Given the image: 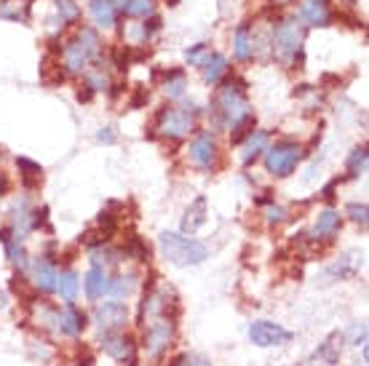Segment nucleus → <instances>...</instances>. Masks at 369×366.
<instances>
[{
	"label": "nucleus",
	"instance_id": "1",
	"mask_svg": "<svg viewBox=\"0 0 369 366\" xmlns=\"http://www.w3.org/2000/svg\"><path fill=\"white\" fill-rule=\"evenodd\" d=\"M214 126L217 128H238L241 123H246L251 118L249 113V102H246L244 89L238 83H225L217 94V102H214Z\"/></svg>",
	"mask_w": 369,
	"mask_h": 366
},
{
	"label": "nucleus",
	"instance_id": "2",
	"mask_svg": "<svg viewBox=\"0 0 369 366\" xmlns=\"http://www.w3.org/2000/svg\"><path fill=\"white\" fill-rule=\"evenodd\" d=\"M161 251L172 265H201L209 254L203 244L177 233H161Z\"/></svg>",
	"mask_w": 369,
	"mask_h": 366
},
{
	"label": "nucleus",
	"instance_id": "3",
	"mask_svg": "<svg viewBox=\"0 0 369 366\" xmlns=\"http://www.w3.org/2000/svg\"><path fill=\"white\" fill-rule=\"evenodd\" d=\"M99 46L102 43H99L94 30H80L73 41H67V46H65V67H67V73H83L91 65V59L99 56Z\"/></svg>",
	"mask_w": 369,
	"mask_h": 366
},
{
	"label": "nucleus",
	"instance_id": "4",
	"mask_svg": "<svg viewBox=\"0 0 369 366\" xmlns=\"http://www.w3.org/2000/svg\"><path fill=\"white\" fill-rule=\"evenodd\" d=\"M302 158V150L297 142H276L271 150H265V169L273 176H289L297 169Z\"/></svg>",
	"mask_w": 369,
	"mask_h": 366
},
{
	"label": "nucleus",
	"instance_id": "5",
	"mask_svg": "<svg viewBox=\"0 0 369 366\" xmlns=\"http://www.w3.org/2000/svg\"><path fill=\"white\" fill-rule=\"evenodd\" d=\"M302 27L297 25L295 19H284V22H278L276 30H273V51H276V56L278 59H292L297 56V51L302 49Z\"/></svg>",
	"mask_w": 369,
	"mask_h": 366
},
{
	"label": "nucleus",
	"instance_id": "6",
	"mask_svg": "<svg viewBox=\"0 0 369 366\" xmlns=\"http://www.w3.org/2000/svg\"><path fill=\"white\" fill-rule=\"evenodd\" d=\"M174 342V318H155L145 323V350L150 358H161Z\"/></svg>",
	"mask_w": 369,
	"mask_h": 366
},
{
	"label": "nucleus",
	"instance_id": "7",
	"mask_svg": "<svg viewBox=\"0 0 369 366\" xmlns=\"http://www.w3.org/2000/svg\"><path fill=\"white\" fill-rule=\"evenodd\" d=\"M196 128V121H193V113H188L185 107H166L161 110L158 115V131L169 139H182L188 137L190 131Z\"/></svg>",
	"mask_w": 369,
	"mask_h": 366
},
{
	"label": "nucleus",
	"instance_id": "8",
	"mask_svg": "<svg viewBox=\"0 0 369 366\" xmlns=\"http://www.w3.org/2000/svg\"><path fill=\"white\" fill-rule=\"evenodd\" d=\"M249 340L257 347H276V345H284V342L292 340V332H287L284 326L271 323V321H254L249 326Z\"/></svg>",
	"mask_w": 369,
	"mask_h": 366
},
{
	"label": "nucleus",
	"instance_id": "9",
	"mask_svg": "<svg viewBox=\"0 0 369 366\" xmlns=\"http://www.w3.org/2000/svg\"><path fill=\"white\" fill-rule=\"evenodd\" d=\"M128 321V310L121 302H104L94 310V323L99 326V332L107 337V334H115L118 329L126 326Z\"/></svg>",
	"mask_w": 369,
	"mask_h": 366
},
{
	"label": "nucleus",
	"instance_id": "10",
	"mask_svg": "<svg viewBox=\"0 0 369 366\" xmlns=\"http://www.w3.org/2000/svg\"><path fill=\"white\" fill-rule=\"evenodd\" d=\"M104 353L126 366H137V342L128 334H107L102 342Z\"/></svg>",
	"mask_w": 369,
	"mask_h": 366
},
{
	"label": "nucleus",
	"instance_id": "11",
	"mask_svg": "<svg viewBox=\"0 0 369 366\" xmlns=\"http://www.w3.org/2000/svg\"><path fill=\"white\" fill-rule=\"evenodd\" d=\"M188 155H190V163L193 166H198V169H212V163L217 158V142H214V137L209 131H201L196 139H193Z\"/></svg>",
	"mask_w": 369,
	"mask_h": 366
},
{
	"label": "nucleus",
	"instance_id": "12",
	"mask_svg": "<svg viewBox=\"0 0 369 366\" xmlns=\"http://www.w3.org/2000/svg\"><path fill=\"white\" fill-rule=\"evenodd\" d=\"M56 278H59V273H56L49 257L32 260V284H35V289H41L46 294L56 292Z\"/></svg>",
	"mask_w": 369,
	"mask_h": 366
},
{
	"label": "nucleus",
	"instance_id": "13",
	"mask_svg": "<svg viewBox=\"0 0 369 366\" xmlns=\"http://www.w3.org/2000/svg\"><path fill=\"white\" fill-rule=\"evenodd\" d=\"M56 326H59V334L65 337H78L83 329H86V316L73 308V305H65V308H56Z\"/></svg>",
	"mask_w": 369,
	"mask_h": 366
},
{
	"label": "nucleus",
	"instance_id": "14",
	"mask_svg": "<svg viewBox=\"0 0 369 366\" xmlns=\"http://www.w3.org/2000/svg\"><path fill=\"white\" fill-rule=\"evenodd\" d=\"M300 19L311 27H326L332 22L329 3H326V0H305V3L300 5Z\"/></svg>",
	"mask_w": 369,
	"mask_h": 366
},
{
	"label": "nucleus",
	"instance_id": "15",
	"mask_svg": "<svg viewBox=\"0 0 369 366\" xmlns=\"http://www.w3.org/2000/svg\"><path fill=\"white\" fill-rule=\"evenodd\" d=\"M343 345H345V334L340 332H335V334H329L324 345H319V350H316V356H313V361L321 366H335L340 361V353H343Z\"/></svg>",
	"mask_w": 369,
	"mask_h": 366
},
{
	"label": "nucleus",
	"instance_id": "16",
	"mask_svg": "<svg viewBox=\"0 0 369 366\" xmlns=\"http://www.w3.org/2000/svg\"><path fill=\"white\" fill-rule=\"evenodd\" d=\"M265 147H268V131H251L241 147V163L251 166L260 158V152H265Z\"/></svg>",
	"mask_w": 369,
	"mask_h": 366
},
{
	"label": "nucleus",
	"instance_id": "17",
	"mask_svg": "<svg viewBox=\"0 0 369 366\" xmlns=\"http://www.w3.org/2000/svg\"><path fill=\"white\" fill-rule=\"evenodd\" d=\"M227 73V59L222 54H209L201 65V75L206 83H220V78Z\"/></svg>",
	"mask_w": 369,
	"mask_h": 366
},
{
	"label": "nucleus",
	"instance_id": "18",
	"mask_svg": "<svg viewBox=\"0 0 369 366\" xmlns=\"http://www.w3.org/2000/svg\"><path fill=\"white\" fill-rule=\"evenodd\" d=\"M340 230V214L335 209H324L316 220V227H313V236L316 238H332L335 233Z\"/></svg>",
	"mask_w": 369,
	"mask_h": 366
},
{
	"label": "nucleus",
	"instance_id": "19",
	"mask_svg": "<svg viewBox=\"0 0 369 366\" xmlns=\"http://www.w3.org/2000/svg\"><path fill=\"white\" fill-rule=\"evenodd\" d=\"M89 11H91V16H94V22L99 27H113L115 25V3L113 0H91L89 3Z\"/></svg>",
	"mask_w": 369,
	"mask_h": 366
},
{
	"label": "nucleus",
	"instance_id": "20",
	"mask_svg": "<svg viewBox=\"0 0 369 366\" xmlns=\"http://www.w3.org/2000/svg\"><path fill=\"white\" fill-rule=\"evenodd\" d=\"M86 294L91 297V299H99V297H104L107 294V284H110V275H107V270L102 268H91L89 270V275H86Z\"/></svg>",
	"mask_w": 369,
	"mask_h": 366
},
{
	"label": "nucleus",
	"instance_id": "21",
	"mask_svg": "<svg viewBox=\"0 0 369 366\" xmlns=\"http://www.w3.org/2000/svg\"><path fill=\"white\" fill-rule=\"evenodd\" d=\"M0 241L5 246V251H8V260H11V265H16L19 270L27 268V254H25V246L22 241H16L8 230H0Z\"/></svg>",
	"mask_w": 369,
	"mask_h": 366
},
{
	"label": "nucleus",
	"instance_id": "22",
	"mask_svg": "<svg viewBox=\"0 0 369 366\" xmlns=\"http://www.w3.org/2000/svg\"><path fill=\"white\" fill-rule=\"evenodd\" d=\"M203 222H206V198H196V201H193V206L185 211L182 230H185V233H196Z\"/></svg>",
	"mask_w": 369,
	"mask_h": 366
},
{
	"label": "nucleus",
	"instance_id": "23",
	"mask_svg": "<svg viewBox=\"0 0 369 366\" xmlns=\"http://www.w3.org/2000/svg\"><path fill=\"white\" fill-rule=\"evenodd\" d=\"M359 260H361V254H356V251H350V254H345L340 257V262H335L332 268L326 270L332 278H350L356 268H359Z\"/></svg>",
	"mask_w": 369,
	"mask_h": 366
},
{
	"label": "nucleus",
	"instance_id": "24",
	"mask_svg": "<svg viewBox=\"0 0 369 366\" xmlns=\"http://www.w3.org/2000/svg\"><path fill=\"white\" fill-rule=\"evenodd\" d=\"M0 16H3V19H14V22H27L30 5H27L25 0H3Z\"/></svg>",
	"mask_w": 369,
	"mask_h": 366
},
{
	"label": "nucleus",
	"instance_id": "25",
	"mask_svg": "<svg viewBox=\"0 0 369 366\" xmlns=\"http://www.w3.org/2000/svg\"><path fill=\"white\" fill-rule=\"evenodd\" d=\"M56 289H59L65 302H73L75 297H78V275H75L73 270H65V273L56 278Z\"/></svg>",
	"mask_w": 369,
	"mask_h": 366
},
{
	"label": "nucleus",
	"instance_id": "26",
	"mask_svg": "<svg viewBox=\"0 0 369 366\" xmlns=\"http://www.w3.org/2000/svg\"><path fill=\"white\" fill-rule=\"evenodd\" d=\"M233 46H236V56L241 59V62H246L249 56H251V35H249V25H241L238 30H236V38H233Z\"/></svg>",
	"mask_w": 369,
	"mask_h": 366
},
{
	"label": "nucleus",
	"instance_id": "27",
	"mask_svg": "<svg viewBox=\"0 0 369 366\" xmlns=\"http://www.w3.org/2000/svg\"><path fill=\"white\" fill-rule=\"evenodd\" d=\"M123 11L126 16H134V19H148L155 11V3L153 0H126L123 3Z\"/></svg>",
	"mask_w": 369,
	"mask_h": 366
},
{
	"label": "nucleus",
	"instance_id": "28",
	"mask_svg": "<svg viewBox=\"0 0 369 366\" xmlns=\"http://www.w3.org/2000/svg\"><path fill=\"white\" fill-rule=\"evenodd\" d=\"M185 89H188L185 73H182V70H169V75H166V83H164V91H166L172 99H179L182 94H185Z\"/></svg>",
	"mask_w": 369,
	"mask_h": 366
},
{
	"label": "nucleus",
	"instance_id": "29",
	"mask_svg": "<svg viewBox=\"0 0 369 366\" xmlns=\"http://www.w3.org/2000/svg\"><path fill=\"white\" fill-rule=\"evenodd\" d=\"M134 275H115V278H110V284H107V294H113L115 299H121V297H128V294L134 292Z\"/></svg>",
	"mask_w": 369,
	"mask_h": 366
},
{
	"label": "nucleus",
	"instance_id": "30",
	"mask_svg": "<svg viewBox=\"0 0 369 366\" xmlns=\"http://www.w3.org/2000/svg\"><path fill=\"white\" fill-rule=\"evenodd\" d=\"M91 262H94V268H113V265H118L121 262V254L118 251H113V249H104V246H99L91 251Z\"/></svg>",
	"mask_w": 369,
	"mask_h": 366
},
{
	"label": "nucleus",
	"instance_id": "31",
	"mask_svg": "<svg viewBox=\"0 0 369 366\" xmlns=\"http://www.w3.org/2000/svg\"><path fill=\"white\" fill-rule=\"evenodd\" d=\"M16 166L25 171L22 176H25V185L27 187H35L41 179H43V169L38 166V163H32L30 158H16Z\"/></svg>",
	"mask_w": 369,
	"mask_h": 366
},
{
	"label": "nucleus",
	"instance_id": "32",
	"mask_svg": "<svg viewBox=\"0 0 369 366\" xmlns=\"http://www.w3.org/2000/svg\"><path fill=\"white\" fill-rule=\"evenodd\" d=\"M348 171H350V176H359V174L367 171V147H356V150L350 152V158H348Z\"/></svg>",
	"mask_w": 369,
	"mask_h": 366
},
{
	"label": "nucleus",
	"instance_id": "33",
	"mask_svg": "<svg viewBox=\"0 0 369 366\" xmlns=\"http://www.w3.org/2000/svg\"><path fill=\"white\" fill-rule=\"evenodd\" d=\"M54 3H56V11H59L62 22H75V19H78L80 8H78L75 0H54Z\"/></svg>",
	"mask_w": 369,
	"mask_h": 366
},
{
	"label": "nucleus",
	"instance_id": "34",
	"mask_svg": "<svg viewBox=\"0 0 369 366\" xmlns=\"http://www.w3.org/2000/svg\"><path fill=\"white\" fill-rule=\"evenodd\" d=\"M172 366H212V361L206 356H201V353H182V356L174 358Z\"/></svg>",
	"mask_w": 369,
	"mask_h": 366
},
{
	"label": "nucleus",
	"instance_id": "35",
	"mask_svg": "<svg viewBox=\"0 0 369 366\" xmlns=\"http://www.w3.org/2000/svg\"><path fill=\"white\" fill-rule=\"evenodd\" d=\"M369 209H367V203H350L348 206V217L356 222V225H361V227H367V222H369Z\"/></svg>",
	"mask_w": 369,
	"mask_h": 366
},
{
	"label": "nucleus",
	"instance_id": "36",
	"mask_svg": "<svg viewBox=\"0 0 369 366\" xmlns=\"http://www.w3.org/2000/svg\"><path fill=\"white\" fill-rule=\"evenodd\" d=\"M86 86H89L91 91H104V89L110 86V80H107V75L102 73V70H94V73L86 75Z\"/></svg>",
	"mask_w": 369,
	"mask_h": 366
},
{
	"label": "nucleus",
	"instance_id": "37",
	"mask_svg": "<svg viewBox=\"0 0 369 366\" xmlns=\"http://www.w3.org/2000/svg\"><path fill=\"white\" fill-rule=\"evenodd\" d=\"M126 254H134L137 260H150V249L145 246L142 238H131V246H128V251Z\"/></svg>",
	"mask_w": 369,
	"mask_h": 366
},
{
	"label": "nucleus",
	"instance_id": "38",
	"mask_svg": "<svg viewBox=\"0 0 369 366\" xmlns=\"http://www.w3.org/2000/svg\"><path fill=\"white\" fill-rule=\"evenodd\" d=\"M206 56H209V49H206L203 43H198L196 49L188 51V62H190V65H203V59H206Z\"/></svg>",
	"mask_w": 369,
	"mask_h": 366
},
{
	"label": "nucleus",
	"instance_id": "39",
	"mask_svg": "<svg viewBox=\"0 0 369 366\" xmlns=\"http://www.w3.org/2000/svg\"><path fill=\"white\" fill-rule=\"evenodd\" d=\"M265 217H268V222H271V225H278V222L287 220V209H281V206H268Z\"/></svg>",
	"mask_w": 369,
	"mask_h": 366
},
{
	"label": "nucleus",
	"instance_id": "40",
	"mask_svg": "<svg viewBox=\"0 0 369 366\" xmlns=\"http://www.w3.org/2000/svg\"><path fill=\"white\" fill-rule=\"evenodd\" d=\"M158 30H161V19H158V16H150L148 22L142 25V32H139V35H142V38H150V35H155Z\"/></svg>",
	"mask_w": 369,
	"mask_h": 366
},
{
	"label": "nucleus",
	"instance_id": "41",
	"mask_svg": "<svg viewBox=\"0 0 369 366\" xmlns=\"http://www.w3.org/2000/svg\"><path fill=\"white\" fill-rule=\"evenodd\" d=\"M145 102H148V89H137V94L131 97V102H128V104L137 110V107H142Z\"/></svg>",
	"mask_w": 369,
	"mask_h": 366
},
{
	"label": "nucleus",
	"instance_id": "42",
	"mask_svg": "<svg viewBox=\"0 0 369 366\" xmlns=\"http://www.w3.org/2000/svg\"><path fill=\"white\" fill-rule=\"evenodd\" d=\"M97 139L99 142H104V145H113L115 142V134H113V128H102L97 134Z\"/></svg>",
	"mask_w": 369,
	"mask_h": 366
},
{
	"label": "nucleus",
	"instance_id": "43",
	"mask_svg": "<svg viewBox=\"0 0 369 366\" xmlns=\"http://www.w3.org/2000/svg\"><path fill=\"white\" fill-rule=\"evenodd\" d=\"M5 305H8V294H5V292H0V310H3Z\"/></svg>",
	"mask_w": 369,
	"mask_h": 366
},
{
	"label": "nucleus",
	"instance_id": "44",
	"mask_svg": "<svg viewBox=\"0 0 369 366\" xmlns=\"http://www.w3.org/2000/svg\"><path fill=\"white\" fill-rule=\"evenodd\" d=\"M113 3H115V8H118V5L123 8V3H126V0H113Z\"/></svg>",
	"mask_w": 369,
	"mask_h": 366
}]
</instances>
